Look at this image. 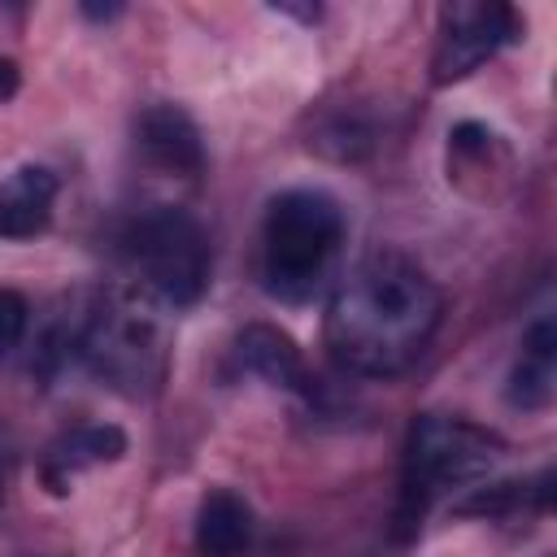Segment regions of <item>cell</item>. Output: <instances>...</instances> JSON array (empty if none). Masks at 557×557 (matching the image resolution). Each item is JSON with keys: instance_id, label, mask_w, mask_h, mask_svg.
<instances>
[{"instance_id": "1", "label": "cell", "mask_w": 557, "mask_h": 557, "mask_svg": "<svg viewBox=\"0 0 557 557\" xmlns=\"http://www.w3.org/2000/svg\"><path fill=\"white\" fill-rule=\"evenodd\" d=\"M444 322L440 283L400 248H374L331 283L326 348L361 379L405 374Z\"/></svg>"}, {"instance_id": "2", "label": "cell", "mask_w": 557, "mask_h": 557, "mask_svg": "<svg viewBox=\"0 0 557 557\" xmlns=\"http://www.w3.org/2000/svg\"><path fill=\"white\" fill-rule=\"evenodd\" d=\"M74 361L109 392L148 400L170 374V322L157 300L113 287L74 313Z\"/></svg>"}, {"instance_id": "3", "label": "cell", "mask_w": 557, "mask_h": 557, "mask_svg": "<svg viewBox=\"0 0 557 557\" xmlns=\"http://www.w3.org/2000/svg\"><path fill=\"white\" fill-rule=\"evenodd\" d=\"M348 239L344 209L322 187H287L261 218V287L278 305L318 300L339 265Z\"/></svg>"}, {"instance_id": "4", "label": "cell", "mask_w": 557, "mask_h": 557, "mask_svg": "<svg viewBox=\"0 0 557 557\" xmlns=\"http://www.w3.org/2000/svg\"><path fill=\"white\" fill-rule=\"evenodd\" d=\"M509 444L461 418V413H418L405 435V457H400V500H396V535L409 540L431 505H440L453 492H466L483 483L500 461Z\"/></svg>"}, {"instance_id": "5", "label": "cell", "mask_w": 557, "mask_h": 557, "mask_svg": "<svg viewBox=\"0 0 557 557\" xmlns=\"http://www.w3.org/2000/svg\"><path fill=\"white\" fill-rule=\"evenodd\" d=\"M117 257L131 270V287L161 309H191L209 292V231L183 205H144L131 213L117 231Z\"/></svg>"}, {"instance_id": "6", "label": "cell", "mask_w": 557, "mask_h": 557, "mask_svg": "<svg viewBox=\"0 0 557 557\" xmlns=\"http://www.w3.org/2000/svg\"><path fill=\"white\" fill-rule=\"evenodd\" d=\"M527 22L513 4L500 0H457L440 9L435 26V52H431V83L448 87L470 78L483 61H492L500 48L522 39Z\"/></svg>"}, {"instance_id": "7", "label": "cell", "mask_w": 557, "mask_h": 557, "mask_svg": "<svg viewBox=\"0 0 557 557\" xmlns=\"http://www.w3.org/2000/svg\"><path fill=\"white\" fill-rule=\"evenodd\" d=\"M135 152L152 170H161L170 178H196V174H205V139H200V126H196V117L183 104H170V100L144 104L135 113Z\"/></svg>"}, {"instance_id": "8", "label": "cell", "mask_w": 557, "mask_h": 557, "mask_svg": "<svg viewBox=\"0 0 557 557\" xmlns=\"http://www.w3.org/2000/svg\"><path fill=\"white\" fill-rule=\"evenodd\" d=\"M126 453V435L122 426L113 422H83L65 435H57L44 457H39V483L52 492V496H65L70 483L83 474V470H96L104 461H117Z\"/></svg>"}, {"instance_id": "9", "label": "cell", "mask_w": 557, "mask_h": 557, "mask_svg": "<svg viewBox=\"0 0 557 557\" xmlns=\"http://www.w3.org/2000/svg\"><path fill=\"white\" fill-rule=\"evenodd\" d=\"M557 392V326L548 313H540L518 344V357L505 379V400L518 413H540L553 405Z\"/></svg>"}, {"instance_id": "10", "label": "cell", "mask_w": 557, "mask_h": 557, "mask_svg": "<svg viewBox=\"0 0 557 557\" xmlns=\"http://www.w3.org/2000/svg\"><path fill=\"white\" fill-rule=\"evenodd\" d=\"M235 366L270 387H283V392H309V370H305V357L296 348V339L270 322H248L239 335H235Z\"/></svg>"}, {"instance_id": "11", "label": "cell", "mask_w": 557, "mask_h": 557, "mask_svg": "<svg viewBox=\"0 0 557 557\" xmlns=\"http://www.w3.org/2000/svg\"><path fill=\"white\" fill-rule=\"evenodd\" d=\"M57 205V174L48 165H17L0 183V239H35L48 231Z\"/></svg>"}, {"instance_id": "12", "label": "cell", "mask_w": 557, "mask_h": 557, "mask_svg": "<svg viewBox=\"0 0 557 557\" xmlns=\"http://www.w3.org/2000/svg\"><path fill=\"white\" fill-rule=\"evenodd\" d=\"M257 535L252 505L231 487H209L196 509V553L200 557H239Z\"/></svg>"}, {"instance_id": "13", "label": "cell", "mask_w": 557, "mask_h": 557, "mask_svg": "<svg viewBox=\"0 0 557 557\" xmlns=\"http://www.w3.org/2000/svg\"><path fill=\"white\" fill-rule=\"evenodd\" d=\"M548 496H553V474L540 470L535 479H496V483L466 487V496L453 500V513L505 522V518H522V513H548Z\"/></svg>"}, {"instance_id": "14", "label": "cell", "mask_w": 557, "mask_h": 557, "mask_svg": "<svg viewBox=\"0 0 557 557\" xmlns=\"http://www.w3.org/2000/svg\"><path fill=\"white\" fill-rule=\"evenodd\" d=\"M26 326H30V305L22 292L13 287H0V361L26 339Z\"/></svg>"}, {"instance_id": "15", "label": "cell", "mask_w": 557, "mask_h": 557, "mask_svg": "<svg viewBox=\"0 0 557 557\" xmlns=\"http://www.w3.org/2000/svg\"><path fill=\"white\" fill-rule=\"evenodd\" d=\"M17 91V65L9 57H0V100H9Z\"/></svg>"}, {"instance_id": "16", "label": "cell", "mask_w": 557, "mask_h": 557, "mask_svg": "<svg viewBox=\"0 0 557 557\" xmlns=\"http://www.w3.org/2000/svg\"><path fill=\"white\" fill-rule=\"evenodd\" d=\"M274 13L300 17V22H318V17H322V9H318V4H274Z\"/></svg>"}, {"instance_id": "17", "label": "cell", "mask_w": 557, "mask_h": 557, "mask_svg": "<svg viewBox=\"0 0 557 557\" xmlns=\"http://www.w3.org/2000/svg\"><path fill=\"white\" fill-rule=\"evenodd\" d=\"M122 13V4H83V17H91V22H113Z\"/></svg>"}, {"instance_id": "18", "label": "cell", "mask_w": 557, "mask_h": 557, "mask_svg": "<svg viewBox=\"0 0 557 557\" xmlns=\"http://www.w3.org/2000/svg\"><path fill=\"white\" fill-rule=\"evenodd\" d=\"M0 505H4V474H0Z\"/></svg>"}, {"instance_id": "19", "label": "cell", "mask_w": 557, "mask_h": 557, "mask_svg": "<svg viewBox=\"0 0 557 557\" xmlns=\"http://www.w3.org/2000/svg\"><path fill=\"white\" fill-rule=\"evenodd\" d=\"M22 557H44V553H22Z\"/></svg>"}]
</instances>
